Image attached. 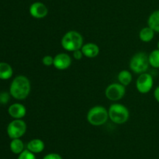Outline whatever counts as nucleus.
Segmentation results:
<instances>
[{
  "instance_id": "obj_1",
  "label": "nucleus",
  "mask_w": 159,
  "mask_h": 159,
  "mask_svg": "<svg viewBox=\"0 0 159 159\" xmlns=\"http://www.w3.org/2000/svg\"><path fill=\"white\" fill-rule=\"evenodd\" d=\"M31 87L29 79L25 76H18L12 81L9 93L16 100H24L30 93Z\"/></svg>"
},
{
  "instance_id": "obj_2",
  "label": "nucleus",
  "mask_w": 159,
  "mask_h": 159,
  "mask_svg": "<svg viewBox=\"0 0 159 159\" xmlns=\"http://www.w3.org/2000/svg\"><path fill=\"white\" fill-rule=\"evenodd\" d=\"M61 43L64 49L73 52L82 48L83 45V37L80 33L75 31H70L63 36Z\"/></svg>"
},
{
  "instance_id": "obj_3",
  "label": "nucleus",
  "mask_w": 159,
  "mask_h": 159,
  "mask_svg": "<svg viewBox=\"0 0 159 159\" xmlns=\"http://www.w3.org/2000/svg\"><path fill=\"white\" fill-rule=\"evenodd\" d=\"M109 118L108 110L100 105L94 106L89 109L87 114V120L95 126H102Z\"/></svg>"
},
{
  "instance_id": "obj_4",
  "label": "nucleus",
  "mask_w": 159,
  "mask_h": 159,
  "mask_svg": "<svg viewBox=\"0 0 159 159\" xmlns=\"http://www.w3.org/2000/svg\"><path fill=\"white\" fill-rule=\"evenodd\" d=\"M109 118L116 124H124L128 120L130 112L127 108L121 104H113L108 110Z\"/></svg>"
},
{
  "instance_id": "obj_5",
  "label": "nucleus",
  "mask_w": 159,
  "mask_h": 159,
  "mask_svg": "<svg viewBox=\"0 0 159 159\" xmlns=\"http://www.w3.org/2000/svg\"><path fill=\"white\" fill-rule=\"evenodd\" d=\"M148 55L144 52H138L131 58L130 62V68L135 73H144L149 66Z\"/></svg>"
},
{
  "instance_id": "obj_6",
  "label": "nucleus",
  "mask_w": 159,
  "mask_h": 159,
  "mask_svg": "<svg viewBox=\"0 0 159 159\" xmlns=\"http://www.w3.org/2000/svg\"><path fill=\"white\" fill-rule=\"evenodd\" d=\"M26 131V124L23 119H14L7 126V134L9 138L18 139L23 137Z\"/></svg>"
},
{
  "instance_id": "obj_7",
  "label": "nucleus",
  "mask_w": 159,
  "mask_h": 159,
  "mask_svg": "<svg viewBox=\"0 0 159 159\" xmlns=\"http://www.w3.org/2000/svg\"><path fill=\"white\" fill-rule=\"evenodd\" d=\"M126 92L125 86L120 83H113L107 87L105 91L106 97L110 101H119L124 96Z\"/></svg>"
},
{
  "instance_id": "obj_8",
  "label": "nucleus",
  "mask_w": 159,
  "mask_h": 159,
  "mask_svg": "<svg viewBox=\"0 0 159 159\" xmlns=\"http://www.w3.org/2000/svg\"><path fill=\"white\" fill-rule=\"evenodd\" d=\"M153 84L154 80L152 75L146 73H141L137 80V90L141 94H147L152 90Z\"/></svg>"
},
{
  "instance_id": "obj_9",
  "label": "nucleus",
  "mask_w": 159,
  "mask_h": 159,
  "mask_svg": "<svg viewBox=\"0 0 159 159\" xmlns=\"http://www.w3.org/2000/svg\"><path fill=\"white\" fill-rule=\"evenodd\" d=\"M30 13L34 18L43 19L48 14V9L43 2H35L30 6Z\"/></svg>"
},
{
  "instance_id": "obj_10",
  "label": "nucleus",
  "mask_w": 159,
  "mask_h": 159,
  "mask_svg": "<svg viewBox=\"0 0 159 159\" xmlns=\"http://www.w3.org/2000/svg\"><path fill=\"white\" fill-rule=\"evenodd\" d=\"M71 64V59L66 53H59L54 57V65L59 70H67Z\"/></svg>"
},
{
  "instance_id": "obj_11",
  "label": "nucleus",
  "mask_w": 159,
  "mask_h": 159,
  "mask_svg": "<svg viewBox=\"0 0 159 159\" xmlns=\"http://www.w3.org/2000/svg\"><path fill=\"white\" fill-rule=\"evenodd\" d=\"M9 115L14 119H22L26 114V109L24 105L20 103L11 104L8 108Z\"/></svg>"
},
{
  "instance_id": "obj_12",
  "label": "nucleus",
  "mask_w": 159,
  "mask_h": 159,
  "mask_svg": "<svg viewBox=\"0 0 159 159\" xmlns=\"http://www.w3.org/2000/svg\"><path fill=\"white\" fill-rule=\"evenodd\" d=\"M81 50H82L83 55L87 58H95L99 53V46L96 44L92 43V42L82 45Z\"/></svg>"
},
{
  "instance_id": "obj_13",
  "label": "nucleus",
  "mask_w": 159,
  "mask_h": 159,
  "mask_svg": "<svg viewBox=\"0 0 159 159\" xmlns=\"http://www.w3.org/2000/svg\"><path fill=\"white\" fill-rule=\"evenodd\" d=\"M44 143L40 139H33L28 142L26 149L34 154H39L44 150Z\"/></svg>"
},
{
  "instance_id": "obj_14",
  "label": "nucleus",
  "mask_w": 159,
  "mask_h": 159,
  "mask_svg": "<svg viewBox=\"0 0 159 159\" xmlns=\"http://www.w3.org/2000/svg\"><path fill=\"white\" fill-rule=\"evenodd\" d=\"M13 73L12 66L6 62H0V79H10Z\"/></svg>"
},
{
  "instance_id": "obj_15",
  "label": "nucleus",
  "mask_w": 159,
  "mask_h": 159,
  "mask_svg": "<svg viewBox=\"0 0 159 159\" xmlns=\"http://www.w3.org/2000/svg\"><path fill=\"white\" fill-rule=\"evenodd\" d=\"M148 24L155 32L159 33V9L151 14L148 20Z\"/></svg>"
},
{
  "instance_id": "obj_16",
  "label": "nucleus",
  "mask_w": 159,
  "mask_h": 159,
  "mask_svg": "<svg viewBox=\"0 0 159 159\" xmlns=\"http://www.w3.org/2000/svg\"><path fill=\"white\" fill-rule=\"evenodd\" d=\"M155 36V31L150 26H145L140 31L139 37L144 42H150Z\"/></svg>"
},
{
  "instance_id": "obj_17",
  "label": "nucleus",
  "mask_w": 159,
  "mask_h": 159,
  "mask_svg": "<svg viewBox=\"0 0 159 159\" xmlns=\"http://www.w3.org/2000/svg\"><path fill=\"white\" fill-rule=\"evenodd\" d=\"M11 151L15 154H20L24 151V143L20 140V138L18 139H12V141L10 142L9 144Z\"/></svg>"
},
{
  "instance_id": "obj_18",
  "label": "nucleus",
  "mask_w": 159,
  "mask_h": 159,
  "mask_svg": "<svg viewBox=\"0 0 159 159\" xmlns=\"http://www.w3.org/2000/svg\"><path fill=\"white\" fill-rule=\"evenodd\" d=\"M117 78L120 84L124 86L129 85L132 81V75L128 70H122L120 72Z\"/></svg>"
},
{
  "instance_id": "obj_19",
  "label": "nucleus",
  "mask_w": 159,
  "mask_h": 159,
  "mask_svg": "<svg viewBox=\"0 0 159 159\" xmlns=\"http://www.w3.org/2000/svg\"><path fill=\"white\" fill-rule=\"evenodd\" d=\"M149 64L154 68H159V50L156 49L152 51L148 55Z\"/></svg>"
},
{
  "instance_id": "obj_20",
  "label": "nucleus",
  "mask_w": 159,
  "mask_h": 159,
  "mask_svg": "<svg viewBox=\"0 0 159 159\" xmlns=\"http://www.w3.org/2000/svg\"><path fill=\"white\" fill-rule=\"evenodd\" d=\"M17 159H37L36 158L35 154L32 153L31 151H30L29 150L26 149L21 153V154H19L18 158Z\"/></svg>"
},
{
  "instance_id": "obj_21",
  "label": "nucleus",
  "mask_w": 159,
  "mask_h": 159,
  "mask_svg": "<svg viewBox=\"0 0 159 159\" xmlns=\"http://www.w3.org/2000/svg\"><path fill=\"white\" fill-rule=\"evenodd\" d=\"M42 62L46 66H50L54 64V58L51 55H45L44 57L42 59Z\"/></svg>"
},
{
  "instance_id": "obj_22",
  "label": "nucleus",
  "mask_w": 159,
  "mask_h": 159,
  "mask_svg": "<svg viewBox=\"0 0 159 159\" xmlns=\"http://www.w3.org/2000/svg\"><path fill=\"white\" fill-rule=\"evenodd\" d=\"M9 101V95L6 92H2L0 93V104H6Z\"/></svg>"
},
{
  "instance_id": "obj_23",
  "label": "nucleus",
  "mask_w": 159,
  "mask_h": 159,
  "mask_svg": "<svg viewBox=\"0 0 159 159\" xmlns=\"http://www.w3.org/2000/svg\"><path fill=\"white\" fill-rule=\"evenodd\" d=\"M43 159H63L61 156L56 153H50V154H46Z\"/></svg>"
},
{
  "instance_id": "obj_24",
  "label": "nucleus",
  "mask_w": 159,
  "mask_h": 159,
  "mask_svg": "<svg viewBox=\"0 0 159 159\" xmlns=\"http://www.w3.org/2000/svg\"><path fill=\"white\" fill-rule=\"evenodd\" d=\"M73 56H74V58L76 59V60H80L84 55L83 54H82V50L79 49V50H76V51H73Z\"/></svg>"
},
{
  "instance_id": "obj_25",
  "label": "nucleus",
  "mask_w": 159,
  "mask_h": 159,
  "mask_svg": "<svg viewBox=\"0 0 159 159\" xmlns=\"http://www.w3.org/2000/svg\"><path fill=\"white\" fill-rule=\"evenodd\" d=\"M154 96H155V98L156 99V101L159 102V86L155 88V92H154Z\"/></svg>"
},
{
  "instance_id": "obj_26",
  "label": "nucleus",
  "mask_w": 159,
  "mask_h": 159,
  "mask_svg": "<svg viewBox=\"0 0 159 159\" xmlns=\"http://www.w3.org/2000/svg\"><path fill=\"white\" fill-rule=\"evenodd\" d=\"M157 46H158V49L159 50V41H158V45H157Z\"/></svg>"
}]
</instances>
